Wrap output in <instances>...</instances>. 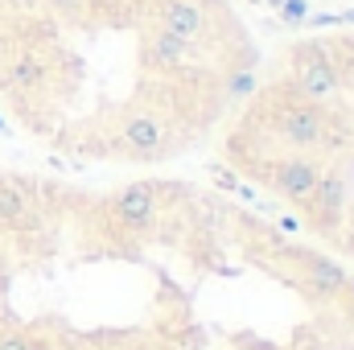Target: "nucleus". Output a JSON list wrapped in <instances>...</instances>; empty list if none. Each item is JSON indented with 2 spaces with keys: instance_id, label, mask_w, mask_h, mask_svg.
I'll return each instance as SVG.
<instances>
[{
  "instance_id": "f257e3e1",
  "label": "nucleus",
  "mask_w": 354,
  "mask_h": 350,
  "mask_svg": "<svg viewBox=\"0 0 354 350\" xmlns=\"http://www.w3.org/2000/svg\"><path fill=\"white\" fill-rule=\"evenodd\" d=\"M284 103L272 107V132L292 149V153H309L317 145H326V132H330V116L322 103H309L301 99L292 87H284Z\"/></svg>"
},
{
  "instance_id": "f03ea898",
  "label": "nucleus",
  "mask_w": 354,
  "mask_h": 350,
  "mask_svg": "<svg viewBox=\"0 0 354 350\" xmlns=\"http://www.w3.org/2000/svg\"><path fill=\"white\" fill-rule=\"evenodd\" d=\"M288 87L297 91L301 99H309V103H322V99L338 95L342 75H338L326 42H301L292 50V79H288Z\"/></svg>"
},
{
  "instance_id": "7ed1b4c3",
  "label": "nucleus",
  "mask_w": 354,
  "mask_h": 350,
  "mask_svg": "<svg viewBox=\"0 0 354 350\" xmlns=\"http://www.w3.org/2000/svg\"><path fill=\"white\" fill-rule=\"evenodd\" d=\"M115 145H120V153L124 157H132V161H157V157H165L174 145H169V124L157 116V111H132L124 124H120V132H115Z\"/></svg>"
},
{
  "instance_id": "20e7f679",
  "label": "nucleus",
  "mask_w": 354,
  "mask_h": 350,
  "mask_svg": "<svg viewBox=\"0 0 354 350\" xmlns=\"http://www.w3.org/2000/svg\"><path fill=\"white\" fill-rule=\"evenodd\" d=\"M322 169H326L322 157H313V153H292V157L272 161L264 177L284 202H292V206L305 210V202L313 198V190H317V181H322Z\"/></svg>"
},
{
  "instance_id": "39448f33",
  "label": "nucleus",
  "mask_w": 354,
  "mask_h": 350,
  "mask_svg": "<svg viewBox=\"0 0 354 350\" xmlns=\"http://www.w3.org/2000/svg\"><path fill=\"white\" fill-rule=\"evenodd\" d=\"M346 194H351V181L342 169H322V181L313 190V198L305 202V214H309V227L322 231V235H334L342 214H346Z\"/></svg>"
},
{
  "instance_id": "423d86ee",
  "label": "nucleus",
  "mask_w": 354,
  "mask_h": 350,
  "mask_svg": "<svg viewBox=\"0 0 354 350\" xmlns=\"http://www.w3.org/2000/svg\"><path fill=\"white\" fill-rule=\"evenodd\" d=\"M111 219L124 227V231H149L161 214V198H157V185L153 181H132L124 190H115V198L107 202Z\"/></svg>"
},
{
  "instance_id": "0eeeda50",
  "label": "nucleus",
  "mask_w": 354,
  "mask_h": 350,
  "mask_svg": "<svg viewBox=\"0 0 354 350\" xmlns=\"http://www.w3.org/2000/svg\"><path fill=\"white\" fill-rule=\"evenodd\" d=\"M153 25L198 50L206 37V8L202 0H153Z\"/></svg>"
},
{
  "instance_id": "6e6552de",
  "label": "nucleus",
  "mask_w": 354,
  "mask_h": 350,
  "mask_svg": "<svg viewBox=\"0 0 354 350\" xmlns=\"http://www.w3.org/2000/svg\"><path fill=\"white\" fill-rule=\"evenodd\" d=\"M140 58H145V66H149V71H157V75H177V71H185V62L194 58V46L153 25V29H145Z\"/></svg>"
},
{
  "instance_id": "1a4fd4ad",
  "label": "nucleus",
  "mask_w": 354,
  "mask_h": 350,
  "mask_svg": "<svg viewBox=\"0 0 354 350\" xmlns=\"http://www.w3.org/2000/svg\"><path fill=\"white\" fill-rule=\"evenodd\" d=\"M301 268H305V288L317 297V301H334V297H342V288H346V280H351V272L342 268L338 260H330V256H301Z\"/></svg>"
},
{
  "instance_id": "9d476101",
  "label": "nucleus",
  "mask_w": 354,
  "mask_h": 350,
  "mask_svg": "<svg viewBox=\"0 0 354 350\" xmlns=\"http://www.w3.org/2000/svg\"><path fill=\"white\" fill-rule=\"evenodd\" d=\"M46 79H50V66L33 50H21V54L8 58V66L0 75V87L8 91V95H33V91L46 87Z\"/></svg>"
},
{
  "instance_id": "9b49d317",
  "label": "nucleus",
  "mask_w": 354,
  "mask_h": 350,
  "mask_svg": "<svg viewBox=\"0 0 354 350\" xmlns=\"http://www.w3.org/2000/svg\"><path fill=\"white\" fill-rule=\"evenodd\" d=\"M29 223V198L21 194V185L0 181V227H25Z\"/></svg>"
},
{
  "instance_id": "f8f14e48",
  "label": "nucleus",
  "mask_w": 354,
  "mask_h": 350,
  "mask_svg": "<svg viewBox=\"0 0 354 350\" xmlns=\"http://www.w3.org/2000/svg\"><path fill=\"white\" fill-rule=\"evenodd\" d=\"M272 8H276V17L284 21V25H305L313 12H309V0H268Z\"/></svg>"
},
{
  "instance_id": "ddd939ff",
  "label": "nucleus",
  "mask_w": 354,
  "mask_h": 350,
  "mask_svg": "<svg viewBox=\"0 0 354 350\" xmlns=\"http://www.w3.org/2000/svg\"><path fill=\"white\" fill-rule=\"evenodd\" d=\"M256 91V75L252 71H231V83H227V95L239 99V95H252Z\"/></svg>"
},
{
  "instance_id": "4468645a",
  "label": "nucleus",
  "mask_w": 354,
  "mask_h": 350,
  "mask_svg": "<svg viewBox=\"0 0 354 350\" xmlns=\"http://www.w3.org/2000/svg\"><path fill=\"white\" fill-rule=\"evenodd\" d=\"M0 350H37V347H33L29 334H4L0 338Z\"/></svg>"
},
{
  "instance_id": "2eb2a0df",
  "label": "nucleus",
  "mask_w": 354,
  "mask_h": 350,
  "mask_svg": "<svg viewBox=\"0 0 354 350\" xmlns=\"http://www.w3.org/2000/svg\"><path fill=\"white\" fill-rule=\"evenodd\" d=\"M50 8L62 12V17H79V12L87 8V0H50Z\"/></svg>"
},
{
  "instance_id": "dca6fc26",
  "label": "nucleus",
  "mask_w": 354,
  "mask_h": 350,
  "mask_svg": "<svg viewBox=\"0 0 354 350\" xmlns=\"http://www.w3.org/2000/svg\"><path fill=\"white\" fill-rule=\"evenodd\" d=\"M338 243H342V252H346V256H354V223L346 227V235H342Z\"/></svg>"
},
{
  "instance_id": "f3484780",
  "label": "nucleus",
  "mask_w": 354,
  "mask_h": 350,
  "mask_svg": "<svg viewBox=\"0 0 354 350\" xmlns=\"http://www.w3.org/2000/svg\"><path fill=\"white\" fill-rule=\"evenodd\" d=\"M342 297H346V309L354 313V280H346V288H342Z\"/></svg>"
},
{
  "instance_id": "a211bd4d",
  "label": "nucleus",
  "mask_w": 354,
  "mask_h": 350,
  "mask_svg": "<svg viewBox=\"0 0 354 350\" xmlns=\"http://www.w3.org/2000/svg\"><path fill=\"white\" fill-rule=\"evenodd\" d=\"M280 227H284V231H301V223H297V219H288V214H280Z\"/></svg>"
},
{
  "instance_id": "6ab92c4d",
  "label": "nucleus",
  "mask_w": 354,
  "mask_h": 350,
  "mask_svg": "<svg viewBox=\"0 0 354 350\" xmlns=\"http://www.w3.org/2000/svg\"><path fill=\"white\" fill-rule=\"evenodd\" d=\"M0 132H4V120H0Z\"/></svg>"
}]
</instances>
